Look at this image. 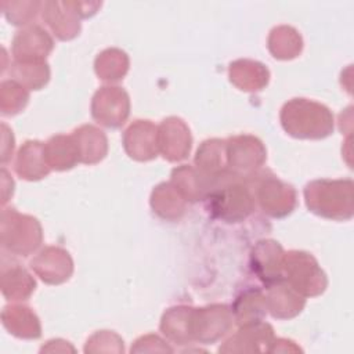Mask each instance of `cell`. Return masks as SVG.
<instances>
[{
	"instance_id": "1",
	"label": "cell",
	"mask_w": 354,
	"mask_h": 354,
	"mask_svg": "<svg viewBox=\"0 0 354 354\" xmlns=\"http://www.w3.org/2000/svg\"><path fill=\"white\" fill-rule=\"evenodd\" d=\"M279 120L289 136L301 140H322L335 129L330 109L308 98H292L285 102Z\"/></svg>"
},
{
	"instance_id": "2",
	"label": "cell",
	"mask_w": 354,
	"mask_h": 354,
	"mask_svg": "<svg viewBox=\"0 0 354 354\" xmlns=\"http://www.w3.org/2000/svg\"><path fill=\"white\" fill-rule=\"evenodd\" d=\"M308 210L319 217L336 221L350 220L354 214V184L350 178H321L304 187Z\"/></svg>"
},
{
	"instance_id": "3",
	"label": "cell",
	"mask_w": 354,
	"mask_h": 354,
	"mask_svg": "<svg viewBox=\"0 0 354 354\" xmlns=\"http://www.w3.org/2000/svg\"><path fill=\"white\" fill-rule=\"evenodd\" d=\"M206 199L210 214L225 223L243 221L252 214L256 206V199L250 188L242 178L230 173L216 180Z\"/></svg>"
},
{
	"instance_id": "4",
	"label": "cell",
	"mask_w": 354,
	"mask_h": 354,
	"mask_svg": "<svg viewBox=\"0 0 354 354\" xmlns=\"http://www.w3.org/2000/svg\"><path fill=\"white\" fill-rule=\"evenodd\" d=\"M1 246L12 254L29 256L43 241V231L39 220L22 214L15 209H3L0 217Z\"/></svg>"
},
{
	"instance_id": "5",
	"label": "cell",
	"mask_w": 354,
	"mask_h": 354,
	"mask_svg": "<svg viewBox=\"0 0 354 354\" xmlns=\"http://www.w3.org/2000/svg\"><path fill=\"white\" fill-rule=\"evenodd\" d=\"M283 279L303 297H315L325 292L328 278L317 259L303 250H289L283 254Z\"/></svg>"
},
{
	"instance_id": "6",
	"label": "cell",
	"mask_w": 354,
	"mask_h": 354,
	"mask_svg": "<svg viewBox=\"0 0 354 354\" xmlns=\"http://www.w3.org/2000/svg\"><path fill=\"white\" fill-rule=\"evenodd\" d=\"M227 170L239 178L253 177L264 165L267 151L261 140L250 134H241L225 140Z\"/></svg>"
},
{
	"instance_id": "7",
	"label": "cell",
	"mask_w": 354,
	"mask_h": 354,
	"mask_svg": "<svg viewBox=\"0 0 354 354\" xmlns=\"http://www.w3.org/2000/svg\"><path fill=\"white\" fill-rule=\"evenodd\" d=\"M234 324L232 310L225 304H212L192 310V340L212 344L225 336Z\"/></svg>"
},
{
	"instance_id": "8",
	"label": "cell",
	"mask_w": 354,
	"mask_h": 354,
	"mask_svg": "<svg viewBox=\"0 0 354 354\" xmlns=\"http://www.w3.org/2000/svg\"><path fill=\"white\" fill-rule=\"evenodd\" d=\"M130 113V97L118 86H104L95 91L91 100V116L100 124L118 129Z\"/></svg>"
},
{
	"instance_id": "9",
	"label": "cell",
	"mask_w": 354,
	"mask_h": 354,
	"mask_svg": "<svg viewBox=\"0 0 354 354\" xmlns=\"http://www.w3.org/2000/svg\"><path fill=\"white\" fill-rule=\"evenodd\" d=\"M256 199L264 213L271 217L282 218L290 214L297 205L295 188L277 178L275 176L264 177L256 189Z\"/></svg>"
},
{
	"instance_id": "10",
	"label": "cell",
	"mask_w": 354,
	"mask_h": 354,
	"mask_svg": "<svg viewBox=\"0 0 354 354\" xmlns=\"http://www.w3.org/2000/svg\"><path fill=\"white\" fill-rule=\"evenodd\" d=\"M30 268L44 283L61 285L71 278L73 261L68 250L59 246H47L30 260Z\"/></svg>"
},
{
	"instance_id": "11",
	"label": "cell",
	"mask_w": 354,
	"mask_h": 354,
	"mask_svg": "<svg viewBox=\"0 0 354 354\" xmlns=\"http://www.w3.org/2000/svg\"><path fill=\"white\" fill-rule=\"evenodd\" d=\"M274 329L270 324L257 321L241 325L236 333L228 337L218 348L220 353H268L274 342Z\"/></svg>"
},
{
	"instance_id": "12",
	"label": "cell",
	"mask_w": 354,
	"mask_h": 354,
	"mask_svg": "<svg viewBox=\"0 0 354 354\" xmlns=\"http://www.w3.org/2000/svg\"><path fill=\"white\" fill-rule=\"evenodd\" d=\"M126 153L138 162L152 160L159 153V131L151 120H136L123 133Z\"/></svg>"
},
{
	"instance_id": "13",
	"label": "cell",
	"mask_w": 354,
	"mask_h": 354,
	"mask_svg": "<svg viewBox=\"0 0 354 354\" xmlns=\"http://www.w3.org/2000/svg\"><path fill=\"white\" fill-rule=\"evenodd\" d=\"M159 152L169 162L184 160L191 151L192 137L187 123L176 116L162 120L158 126Z\"/></svg>"
},
{
	"instance_id": "14",
	"label": "cell",
	"mask_w": 354,
	"mask_h": 354,
	"mask_svg": "<svg viewBox=\"0 0 354 354\" xmlns=\"http://www.w3.org/2000/svg\"><path fill=\"white\" fill-rule=\"evenodd\" d=\"M283 254L282 246L274 239H261L253 246L250 253L252 270L266 286L283 279Z\"/></svg>"
},
{
	"instance_id": "15",
	"label": "cell",
	"mask_w": 354,
	"mask_h": 354,
	"mask_svg": "<svg viewBox=\"0 0 354 354\" xmlns=\"http://www.w3.org/2000/svg\"><path fill=\"white\" fill-rule=\"evenodd\" d=\"M53 48L54 41L51 36L39 25H30L17 32L12 40V55L15 61H44Z\"/></svg>"
},
{
	"instance_id": "16",
	"label": "cell",
	"mask_w": 354,
	"mask_h": 354,
	"mask_svg": "<svg viewBox=\"0 0 354 354\" xmlns=\"http://www.w3.org/2000/svg\"><path fill=\"white\" fill-rule=\"evenodd\" d=\"M43 19L59 40H72L80 32V17L73 1H44Z\"/></svg>"
},
{
	"instance_id": "17",
	"label": "cell",
	"mask_w": 354,
	"mask_h": 354,
	"mask_svg": "<svg viewBox=\"0 0 354 354\" xmlns=\"http://www.w3.org/2000/svg\"><path fill=\"white\" fill-rule=\"evenodd\" d=\"M267 311L277 319H290L301 313L306 297L297 293L285 279L267 286Z\"/></svg>"
},
{
	"instance_id": "18",
	"label": "cell",
	"mask_w": 354,
	"mask_h": 354,
	"mask_svg": "<svg viewBox=\"0 0 354 354\" xmlns=\"http://www.w3.org/2000/svg\"><path fill=\"white\" fill-rule=\"evenodd\" d=\"M44 155V144L37 140H28L22 144L15 159L17 174L28 181H37L50 173Z\"/></svg>"
},
{
	"instance_id": "19",
	"label": "cell",
	"mask_w": 354,
	"mask_h": 354,
	"mask_svg": "<svg viewBox=\"0 0 354 354\" xmlns=\"http://www.w3.org/2000/svg\"><path fill=\"white\" fill-rule=\"evenodd\" d=\"M216 180L203 176L194 166L181 165L173 169L170 183L178 189L187 202H198L209 195Z\"/></svg>"
},
{
	"instance_id": "20",
	"label": "cell",
	"mask_w": 354,
	"mask_h": 354,
	"mask_svg": "<svg viewBox=\"0 0 354 354\" xmlns=\"http://www.w3.org/2000/svg\"><path fill=\"white\" fill-rule=\"evenodd\" d=\"M228 76L234 86L242 91H260L268 80L270 72L266 65L253 59H236L230 64Z\"/></svg>"
},
{
	"instance_id": "21",
	"label": "cell",
	"mask_w": 354,
	"mask_h": 354,
	"mask_svg": "<svg viewBox=\"0 0 354 354\" xmlns=\"http://www.w3.org/2000/svg\"><path fill=\"white\" fill-rule=\"evenodd\" d=\"M72 137L76 142L80 163L95 165L101 162L108 152V140L102 130L93 124H83L75 129Z\"/></svg>"
},
{
	"instance_id": "22",
	"label": "cell",
	"mask_w": 354,
	"mask_h": 354,
	"mask_svg": "<svg viewBox=\"0 0 354 354\" xmlns=\"http://www.w3.org/2000/svg\"><path fill=\"white\" fill-rule=\"evenodd\" d=\"M3 326L15 337L32 340L41 335L37 315L26 306H6L1 311Z\"/></svg>"
},
{
	"instance_id": "23",
	"label": "cell",
	"mask_w": 354,
	"mask_h": 354,
	"mask_svg": "<svg viewBox=\"0 0 354 354\" xmlns=\"http://www.w3.org/2000/svg\"><path fill=\"white\" fill-rule=\"evenodd\" d=\"M196 169L206 177L216 180L228 173L225 140L212 138L201 144L195 155Z\"/></svg>"
},
{
	"instance_id": "24",
	"label": "cell",
	"mask_w": 354,
	"mask_h": 354,
	"mask_svg": "<svg viewBox=\"0 0 354 354\" xmlns=\"http://www.w3.org/2000/svg\"><path fill=\"white\" fill-rule=\"evenodd\" d=\"M192 307L176 306L167 308L160 319L162 333L176 344H188L192 340Z\"/></svg>"
},
{
	"instance_id": "25",
	"label": "cell",
	"mask_w": 354,
	"mask_h": 354,
	"mask_svg": "<svg viewBox=\"0 0 354 354\" xmlns=\"http://www.w3.org/2000/svg\"><path fill=\"white\" fill-rule=\"evenodd\" d=\"M151 207L160 218L176 221L184 216L187 201L171 183H160L151 194Z\"/></svg>"
},
{
	"instance_id": "26",
	"label": "cell",
	"mask_w": 354,
	"mask_h": 354,
	"mask_svg": "<svg viewBox=\"0 0 354 354\" xmlns=\"http://www.w3.org/2000/svg\"><path fill=\"white\" fill-rule=\"evenodd\" d=\"M44 155L50 169L59 171L69 170L75 167L77 163H80L79 151L72 134L53 136L44 144Z\"/></svg>"
},
{
	"instance_id": "27",
	"label": "cell",
	"mask_w": 354,
	"mask_h": 354,
	"mask_svg": "<svg viewBox=\"0 0 354 354\" xmlns=\"http://www.w3.org/2000/svg\"><path fill=\"white\" fill-rule=\"evenodd\" d=\"M1 293L7 300L21 301L30 297L35 292L36 281L19 264H11L1 270Z\"/></svg>"
},
{
	"instance_id": "28",
	"label": "cell",
	"mask_w": 354,
	"mask_h": 354,
	"mask_svg": "<svg viewBox=\"0 0 354 354\" xmlns=\"http://www.w3.org/2000/svg\"><path fill=\"white\" fill-rule=\"evenodd\" d=\"M231 310L234 321L239 325L263 321V317L267 314L266 293L254 288L246 289L235 299Z\"/></svg>"
},
{
	"instance_id": "29",
	"label": "cell",
	"mask_w": 354,
	"mask_h": 354,
	"mask_svg": "<svg viewBox=\"0 0 354 354\" xmlns=\"http://www.w3.org/2000/svg\"><path fill=\"white\" fill-rule=\"evenodd\" d=\"M268 50L277 59H293L303 48L300 33L288 25L274 28L268 36Z\"/></svg>"
},
{
	"instance_id": "30",
	"label": "cell",
	"mask_w": 354,
	"mask_h": 354,
	"mask_svg": "<svg viewBox=\"0 0 354 354\" xmlns=\"http://www.w3.org/2000/svg\"><path fill=\"white\" fill-rule=\"evenodd\" d=\"M10 76L11 80H15L26 90H40L50 80V68L46 61H14L10 69Z\"/></svg>"
},
{
	"instance_id": "31",
	"label": "cell",
	"mask_w": 354,
	"mask_h": 354,
	"mask_svg": "<svg viewBox=\"0 0 354 354\" xmlns=\"http://www.w3.org/2000/svg\"><path fill=\"white\" fill-rule=\"evenodd\" d=\"M129 57L120 48H106L100 53L94 61V69L98 79L104 82H118L129 71Z\"/></svg>"
},
{
	"instance_id": "32",
	"label": "cell",
	"mask_w": 354,
	"mask_h": 354,
	"mask_svg": "<svg viewBox=\"0 0 354 354\" xmlns=\"http://www.w3.org/2000/svg\"><path fill=\"white\" fill-rule=\"evenodd\" d=\"M29 101L28 90L15 80H4L0 86V111L12 116L21 112Z\"/></svg>"
},
{
	"instance_id": "33",
	"label": "cell",
	"mask_w": 354,
	"mask_h": 354,
	"mask_svg": "<svg viewBox=\"0 0 354 354\" xmlns=\"http://www.w3.org/2000/svg\"><path fill=\"white\" fill-rule=\"evenodd\" d=\"M43 6L40 1H3V12L12 25H26L35 19L39 8Z\"/></svg>"
},
{
	"instance_id": "34",
	"label": "cell",
	"mask_w": 354,
	"mask_h": 354,
	"mask_svg": "<svg viewBox=\"0 0 354 354\" xmlns=\"http://www.w3.org/2000/svg\"><path fill=\"white\" fill-rule=\"evenodd\" d=\"M123 339L112 330H98L84 344V353H123Z\"/></svg>"
},
{
	"instance_id": "35",
	"label": "cell",
	"mask_w": 354,
	"mask_h": 354,
	"mask_svg": "<svg viewBox=\"0 0 354 354\" xmlns=\"http://www.w3.org/2000/svg\"><path fill=\"white\" fill-rule=\"evenodd\" d=\"M131 353H171L173 348L156 335H145L138 337L131 346Z\"/></svg>"
},
{
	"instance_id": "36",
	"label": "cell",
	"mask_w": 354,
	"mask_h": 354,
	"mask_svg": "<svg viewBox=\"0 0 354 354\" xmlns=\"http://www.w3.org/2000/svg\"><path fill=\"white\" fill-rule=\"evenodd\" d=\"M1 130H3V145H1V162L6 163L10 160L14 149V136L12 131L7 127L6 123H1Z\"/></svg>"
},
{
	"instance_id": "37",
	"label": "cell",
	"mask_w": 354,
	"mask_h": 354,
	"mask_svg": "<svg viewBox=\"0 0 354 354\" xmlns=\"http://www.w3.org/2000/svg\"><path fill=\"white\" fill-rule=\"evenodd\" d=\"M301 348L288 339H274L268 353H299Z\"/></svg>"
},
{
	"instance_id": "38",
	"label": "cell",
	"mask_w": 354,
	"mask_h": 354,
	"mask_svg": "<svg viewBox=\"0 0 354 354\" xmlns=\"http://www.w3.org/2000/svg\"><path fill=\"white\" fill-rule=\"evenodd\" d=\"M40 351H50V353H65V351H75V348L69 344V342H65L62 339H55V340H48L46 346L40 348Z\"/></svg>"
},
{
	"instance_id": "39",
	"label": "cell",
	"mask_w": 354,
	"mask_h": 354,
	"mask_svg": "<svg viewBox=\"0 0 354 354\" xmlns=\"http://www.w3.org/2000/svg\"><path fill=\"white\" fill-rule=\"evenodd\" d=\"M1 177H3V199H1V203L4 205L7 201H8V194H7V189L11 188L14 189V181L12 178L8 176V171L6 169H1Z\"/></svg>"
}]
</instances>
